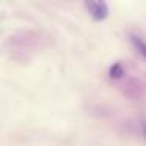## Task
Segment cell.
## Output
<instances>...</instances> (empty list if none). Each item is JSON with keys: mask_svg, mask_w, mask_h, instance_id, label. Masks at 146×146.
<instances>
[{"mask_svg": "<svg viewBox=\"0 0 146 146\" xmlns=\"http://www.w3.org/2000/svg\"><path fill=\"white\" fill-rule=\"evenodd\" d=\"M85 8L88 10L90 16L94 21H104L108 16V7L105 2H99V0H88L85 2Z\"/></svg>", "mask_w": 146, "mask_h": 146, "instance_id": "cell-1", "label": "cell"}, {"mask_svg": "<svg viewBox=\"0 0 146 146\" xmlns=\"http://www.w3.org/2000/svg\"><path fill=\"white\" fill-rule=\"evenodd\" d=\"M130 42L133 44V47L137 49V52L138 54H141L143 57L146 58V41L141 38V36H138V35H130Z\"/></svg>", "mask_w": 146, "mask_h": 146, "instance_id": "cell-2", "label": "cell"}, {"mask_svg": "<svg viewBox=\"0 0 146 146\" xmlns=\"http://www.w3.org/2000/svg\"><path fill=\"white\" fill-rule=\"evenodd\" d=\"M124 76V69L119 63H115L113 66L110 68V77L111 79H119V77Z\"/></svg>", "mask_w": 146, "mask_h": 146, "instance_id": "cell-3", "label": "cell"}, {"mask_svg": "<svg viewBox=\"0 0 146 146\" xmlns=\"http://www.w3.org/2000/svg\"><path fill=\"white\" fill-rule=\"evenodd\" d=\"M143 127H145V130H146V124H145V126H143Z\"/></svg>", "mask_w": 146, "mask_h": 146, "instance_id": "cell-4", "label": "cell"}]
</instances>
